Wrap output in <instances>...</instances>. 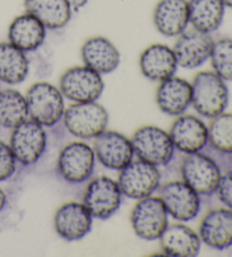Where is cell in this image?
Returning <instances> with one entry per match:
<instances>
[{"label": "cell", "instance_id": "obj_1", "mask_svg": "<svg viewBox=\"0 0 232 257\" xmlns=\"http://www.w3.org/2000/svg\"><path fill=\"white\" fill-rule=\"evenodd\" d=\"M229 103L226 83L214 72H200L191 83V104L200 116L214 118Z\"/></svg>", "mask_w": 232, "mask_h": 257}, {"label": "cell", "instance_id": "obj_2", "mask_svg": "<svg viewBox=\"0 0 232 257\" xmlns=\"http://www.w3.org/2000/svg\"><path fill=\"white\" fill-rule=\"evenodd\" d=\"M29 116L42 126H53L64 116L61 92L51 84L40 82L31 86L26 94Z\"/></svg>", "mask_w": 232, "mask_h": 257}, {"label": "cell", "instance_id": "obj_3", "mask_svg": "<svg viewBox=\"0 0 232 257\" xmlns=\"http://www.w3.org/2000/svg\"><path fill=\"white\" fill-rule=\"evenodd\" d=\"M65 126L70 134L91 139L102 134L108 125V112L101 104L79 102L71 104L64 113Z\"/></svg>", "mask_w": 232, "mask_h": 257}, {"label": "cell", "instance_id": "obj_4", "mask_svg": "<svg viewBox=\"0 0 232 257\" xmlns=\"http://www.w3.org/2000/svg\"><path fill=\"white\" fill-rule=\"evenodd\" d=\"M181 175L185 183L198 195L209 196L215 193L222 171L216 160L208 154L190 153L181 165Z\"/></svg>", "mask_w": 232, "mask_h": 257}, {"label": "cell", "instance_id": "obj_5", "mask_svg": "<svg viewBox=\"0 0 232 257\" xmlns=\"http://www.w3.org/2000/svg\"><path fill=\"white\" fill-rule=\"evenodd\" d=\"M133 150L140 160L154 166H164L173 156V143L167 132L155 126H144L132 139Z\"/></svg>", "mask_w": 232, "mask_h": 257}, {"label": "cell", "instance_id": "obj_6", "mask_svg": "<svg viewBox=\"0 0 232 257\" xmlns=\"http://www.w3.org/2000/svg\"><path fill=\"white\" fill-rule=\"evenodd\" d=\"M103 87L101 74L87 66L70 68L60 78L61 94L77 103L95 101L101 95Z\"/></svg>", "mask_w": 232, "mask_h": 257}, {"label": "cell", "instance_id": "obj_7", "mask_svg": "<svg viewBox=\"0 0 232 257\" xmlns=\"http://www.w3.org/2000/svg\"><path fill=\"white\" fill-rule=\"evenodd\" d=\"M132 225L142 239L154 240L160 238L168 225V212L161 198H141L132 212Z\"/></svg>", "mask_w": 232, "mask_h": 257}, {"label": "cell", "instance_id": "obj_8", "mask_svg": "<svg viewBox=\"0 0 232 257\" xmlns=\"http://www.w3.org/2000/svg\"><path fill=\"white\" fill-rule=\"evenodd\" d=\"M160 172L157 166L143 160L131 161L119 175L118 186L129 198L141 199L150 196L158 188Z\"/></svg>", "mask_w": 232, "mask_h": 257}, {"label": "cell", "instance_id": "obj_9", "mask_svg": "<svg viewBox=\"0 0 232 257\" xmlns=\"http://www.w3.org/2000/svg\"><path fill=\"white\" fill-rule=\"evenodd\" d=\"M46 144V132L42 125L31 119L14 128L10 146L16 160L22 165L29 166L41 158Z\"/></svg>", "mask_w": 232, "mask_h": 257}, {"label": "cell", "instance_id": "obj_10", "mask_svg": "<svg viewBox=\"0 0 232 257\" xmlns=\"http://www.w3.org/2000/svg\"><path fill=\"white\" fill-rule=\"evenodd\" d=\"M122 201V190L118 183L108 177L93 179L84 195V205L92 216L108 219L118 210Z\"/></svg>", "mask_w": 232, "mask_h": 257}, {"label": "cell", "instance_id": "obj_11", "mask_svg": "<svg viewBox=\"0 0 232 257\" xmlns=\"http://www.w3.org/2000/svg\"><path fill=\"white\" fill-rule=\"evenodd\" d=\"M214 40L211 34L197 30L182 32L173 47L177 64L187 69H194L206 63L211 56Z\"/></svg>", "mask_w": 232, "mask_h": 257}, {"label": "cell", "instance_id": "obj_12", "mask_svg": "<svg viewBox=\"0 0 232 257\" xmlns=\"http://www.w3.org/2000/svg\"><path fill=\"white\" fill-rule=\"evenodd\" d=\"M94 151L85 143L74 142L61 150L58 158V170L69 183H82L92 175Z\"/></svg>", "mask_w": 232, "mask_h": 257}, {"label": "cell", "instance_id": "obj_13", "mask_svg": "<svg viewBox=\"0 0 232 257\" xmlns=\"http://www.w3.org/2000/svg\"><path fill=\"white\" fill-rule=\"evenodd\" d=\"M161 201L168 213L180 221L193 220L200 209L199 195L185 181H171L164 185Z\"/></svg>", "mask_w": 232, "mask_h": 257}, {"label": "cell", "instance_id": "obj_14", "mask_svg": "<svg viewBox=\"0 0 232 257\" xmlns=\"http://www.w3.org/2000/svg\"><path fill=\"white\" fill-rule=\"evenodd\" d=\"M94 152L102 165L113 170H122L134 156L132 142L117 132L104 131L96 136Z\"/></svg>", "mask_w": 232, "mask_h": 257}, {"label": "cell", "instance_id": "obj_15", "mask_svg": "<svg viewBox=\"0 0 232 257\" xmlns=\"http://www.w3.org/2000/svg\"><path fill=\"white\" fill-rule=\"evenodd\" d=\"M92 214L81 203L70 202L58 209L55 215L57 233L66 240H79L90 232Z\"/></svg>", "mask_w": 232, "mask_h": 257}, {"label": "cell", "instance_id": "obj_16", "mask_svg": "<svg viewBox=\"0 0 232 257\" xmlns=\"http://www.w3.org/2000/svg\"><path fill=\"white\" fill-rule=\"evenodd\" d=\"M199 238L217 250L232 246V209L220 207L209 211L199 225Z\"/></svg>", "mask_w": 232, "mask_h": 257}, {"label": "cell", "instance_id": "obj_17", "mask_svg": "<svg viewBox=\"0 0 232 257\" xmlns=\"http://www.w3.org/2000/svg\"><path fill=\"white\" fill-rule=\"evenodd\" d=\"M170 137L173 146L187 154L200 152L207 146L208 131L199 118L182 116L173 122L170 130Z\"/></svg>", "mask_w": 232, "mask_h": 257}, {"label": "cell", "instance_id": "obj_18", "mask_svg": "<svg viewBox=\"0 0 232 257\" xmlns=\"http://www.w3.org/2000/svg\"><path fill=\"white\" fill-rule=\"evenodd\" d=\"M157 30L166 37H177L185 32L189 24L187 0H160L153 13Z\"/></svg>", "mask_w": 232, "mask_h": 257}, {"label": "cell", "instance_id": "obj_19", "mask_svg": "<svg viewBox=\"0 0 232 257\" xmlns=\"http://www.w3.org/2000/svg\"><path fill=\"white\" fill-rule=\"evenodd\" d=\"M177 60L172 49L164 44H152L140 58L141 72L151 81L162 82L175 75Z\"/></svg>", "mask_w": 232, "mask_h": 257}, {"label": "cell", "instance_id": "obj_20", "mask_svg": "<svg viewBox=\"0 0 232 257\" xmlns=\"http://www.w3.org/2000/svg\"><path fill=\"white\" fill-rule=\"evenodd\" d=\"M160 110L169 116H179L191 103V84L179 77L164 79L157 92Z\"/></svg>", "mask_w": 232, "mask_h": 257}, {"label": "cell", "instance_id": "obj_21", "mask_svg": "<svg viewBox=\"0 0 232 257\" xmlns=\"http://www.w3.org/2000/svg\"><path fill=\"white\" fill-rule=\"evenodd\" d=\"M82 58L88 68L99 74H109L118 67L120 55L117 48L108 39L94 37L82 47Z\"/></svg>", "mask_w": 232, "mask_h": 257}, {"label": "cell", "instance_id": "obj_22", "mask_svg": "<svg viewBox=\"0 0 232 257\" xmlns=\"http://www.w3.org/2000/svg\"><path fill=\"white\" fill-rule=\"evenodd\" d=\"M160 245L167 255L193 257L199 252L200 238L185 224H171L160 236Z\"/></svg>", "mask_w": 232, "mask_h": 257}, {"label": "cell", "instance_id": "obj_23", "mask_svg": "<svg viewBox=\"0 0 232 257\" xmlns=\"http://www.w3.org/2000/svg\"><path fill=\"white\" fill-rule=\"evenodd\" d=\"M44 38L46 26L28 13L16 17L8 30L10 42L24 52L39 48L43 43Z\"/></svg>", "mask_w": 232, "mask_h": 257}, {"label": "cell", "instance_id": "obj_24", "mask_svg": "<svg viewBox=\"0 0 232 257\" xmlns=\"http://www.w3.org/2000/svg\"><path fill=\"white\" fill-rule=\"evenodd\" d=\"M24 7L46 29L64 28L71 17V7L67 0H24Z\"/></svg>", "mask_w": 232, "mask_h": 257}, {"label": "cell", "instance_id": "obj_25", "mask_svg": "<svg viewBox=\"0 0 232 257\" xmlns=\"http://www.w3.org/2000/svg\"><path fill=\"white\" fill-rule=\"evenodd\" d=\"M189 23L200 32L211 34L220 28L225 6L222 0H189Z\"/></svg>", "mask_w": 232, "mask_h": 257}, {"label": "cell", "instance_id": "obj_26", "mask_svg": "<svg viewBox=\"0 0 232 257\" xmlns=\"http://www.w3.org/2000/svg\"><path fill=\"white\" fill-rule=\"evenodd\" d=\"M29 73V61L24 51L11 42L0 43V81L7 84L23 82Z\"/></svg>", "mask_w": 232, "mask_h": 257}, {"label": "cell", "instance_id": "obj_27", "mask_svg": "<svg viewBox=\"0 0 232 257\" xmlns=\"http://www.w3.org/2000/svg\"><path fill=\"white\" fill-rule=\"evenodd\" d=\"M29 116L26 99L19 91L7 88L0 91V127L15 128Z\"/></svg>", "mask_w": 232, "mask_h": 257}, {"label": "cell", "instance_id": "obj_28", "mask_svg": "<svg viewBox=\"0 0 232 257\" xmlns=\"http://www.w3.org/2000/svg\"><path fill=\"white\" fill-rule=\"evenodd\" d=\"M212 119L207 127V145L213 152L232 154V113L222 112Z\"/></svg>", "mask_w": 232, "mask_h": 257}, {"label": "cell", "instance_id": "obj_29", "mask_svg": "<svg viewBox=\"0 0 232 257\" xmlns=\"http://www.w3.org/2000/svg\"><path fill=\"white\" fill-rule=\"evenodd\" d=\"M209 60L214 73L225 82H232V38L214 41Z\"/></svg>", "mask_w": 232, "mask_h": 257}, {"label": "cell", "instance_id": "obj_30", "mask_svg": "<svg viewBox=\"0 0 232 257\" xmlns=\"http://www.w3.org/2000/svg\"><path fill=\"white\" fill-rule=\"evenodd\" d=\"M16 168V159L10 145L0 141V181L11 178Z\"/></svg>", "mask_w": 232, "mask_h": 257}, {"label": "cell", "instance_id": "obj_31", "mask_svg": "<svg viewBox=\"0 0 232 257\" xmlns=\"http://www.w3.org/2000/svg\"><path fill=\"white\" fill-rule=\"evenodd\" d=\"M215 193L226 207L232 209V169L226 170L221 175Z\"/></svg>", "mask_w": 232, "mask_h": 257}, {"label": "cell", "instance_id": "obj_32", "mask_svg": "<svg viewBox=\"0 0 232 257\" xmlns=\"http://www.w3.org/2000/svg\"><path fill=\"white\" fill-rule=\"evenodd\" d=\"M67 2H68V4H69L71 8H75V10H77V8L85 5V4L87 3V0H67Z\"/></svg>", "mask_w": 232, "mask_h": 257}, {"label": "cell", "instance_id": "obj_33", "mask_svg": "<svg viewBox=\"0 0 232 257\" xmlns=\"http://www.w3.org/2000/svg\"><path fill=\"white\" fill-rule=\"evenodd\" d=\"M5 204H6V195L4 193V190L0 188V211L5 207Z\"/></svg>", "mask_w": 232, "mask_h": 257}, {"label": "cell", "instance_id": "obj_34", "mask_svg": "<svg viewBox=\"0 0 232 257\" xmlns=\"http://www.w3.org/2000/svg\"><path fill=\"white\" fill-rule=\"evenodd\" d=\"M221 156L226 158V159H227V163H229V167H227L225 170L232 169V154H221Z\"/></svg>", "mask_w": 232, "mask_h": 257}, {"label": "cell", "instance_id": "obj_35", "mask_svg": "<svg viewBox=\"0 0 232 257\" xmlns=\"http://www.w3.org/2000/svg\"><path fill=\"white\" fill-rule=\"evenodd\" d=\"M223 4H224L225 8H230V10H232V0H222Z\"/></svg>", "mask_w": 232, "mask_h": 257}]
</instances>
